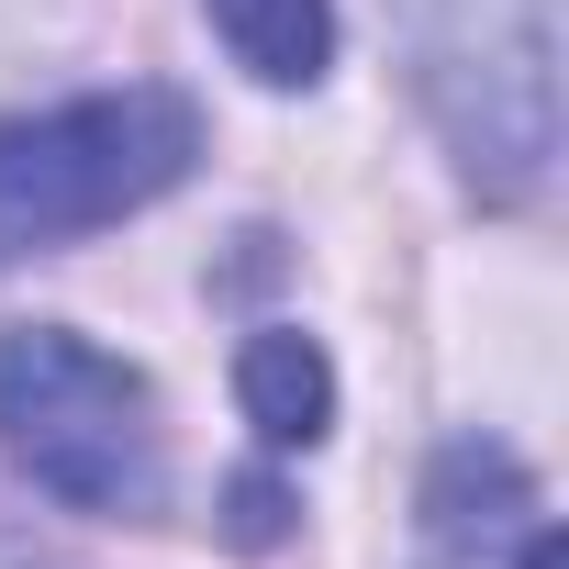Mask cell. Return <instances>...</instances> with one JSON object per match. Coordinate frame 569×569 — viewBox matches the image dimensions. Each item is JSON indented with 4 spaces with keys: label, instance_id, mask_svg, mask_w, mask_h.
I'll return each instance as SVG.
<instances>
[{
    "label": "cell",
    "instance_id": "obj_1",
    "mask_svg": "<svg viewBox=\"0 0 569 569\" xmlns=\"http://www.w3.org/2000/svg\"><path fill=\"white\" fill-rule=\"evenodd\" d=\"M190 168H201V101L168 79L0 112V268L157 212Z\"/></svg>",
    "mask_w": 569,
    "mask_h": 569
},
{
    "label": "cell",
    "instance_id": "obj_2",
    "mask_svg": "<svg viewBox=\"0 0 569 569\" xmlns=\"http://www.w3.org/2000/svg\"><path fill=\"white\" fill-rule=\"evenodd\" d=\"M0 458L68 513H157L168 491L146 369L68 325H0Z\"/></svg>",
    "mask_w": 569,
    "mask_h": 569
},
{
    "label": "cell",
    "instance_id": "obj_3",
    "mask_svg": "<svg viewBox=\"0 0 569 569\" xmlns=\"http://www.w3.org/2000/svg\"><path fill=\"white\" fill-rule=\"evenodd\" d=\"M425 101L480 201H525L558 157L547 0H425Z\"/></svg>",
    "mask_w": 569,
    "mask_h": 569
},
{
    "label": "cell",
    "instance_id": "obj_4",
    "mask_svg": "<svg viewBox=\"0 0 569 569\" xmlns=\"http://www.w3.org/2000/svg\"><path fill=\"white\" fill-rule=\"evenodd\" d=\"M413 569H558V525L536 469L502 436H447L413 502Z\"/></svg>",
    "mask_w": 569,
    "mask_h": 569
},
{
    "label": "cell",
    "instance_id": "obj_5",
    "mask_svg": "<svg viewBox=\"0 0 569 569\" xmlns=\"http://www.w3.org/2000/svg\"><path fill=\"white\" fill-rule=\"evenodd\" d=\"M234 402H246V425H257L268 458H302L336 425V369H325V347L302 325H257L234 347Z\"/></svg>",
    "mask_w": 569,
    "mask_h": 569
},
{
    "label": "cell",
    "instance_id": "obj_6",
    "mask_svg": "<svg viewBox=\"0 0 569 569\" xmlns=\"http://www.w3.org/2000/svg\"><path fill=\"white\" fill-rule=\"evenodd\" d=\"M201 12L257 90H313L336 68V0H201Z\"/></svg>",
    "mask_w": 569,
    "mask_h": 569
}]
</instances>
